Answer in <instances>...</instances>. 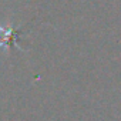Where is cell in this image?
I'll return each instance as SVG.
<instances>
[{"label": "cell", "mask_w": 121, "mask_h": 121, "mask_svg": "<svg viewBox=\"0 0 121 121\" xmlns=\"http://www.w3.org/2000/svg\"><path fill=\"white\" fill-rule=\"evenodd\" d=\"M19 37H20V30L14 29L12 23L2 26L0 24V48H12L13 46H16L19 50L23 51V48L19 46Z\"/></svg>", "instance_id": "1"}]
</instances>
